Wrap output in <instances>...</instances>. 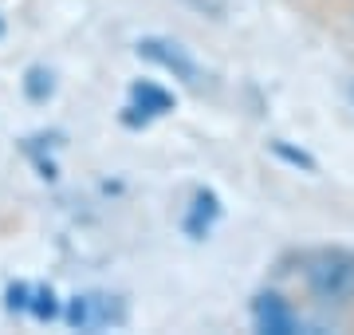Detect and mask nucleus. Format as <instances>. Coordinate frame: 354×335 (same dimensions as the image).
<instances>
[{
    "label": "nucleus",
    "instance_id": "12",
    "mask_svg": "<svg viewBox=\"0 0 354 335\" xmlns=\"http://www.w3.org/2000/svg\"><path fill=\"white\" fill-rule=\"evenodd\" d=\"M4 32H8V28H4V16H0V39H4Z\"/></svg>",
    "mask_w": 354,
    "mask_h": 335
},
{
    "label": "nucleus",
    "instance_id": "5",
    "mask_svg": "<svg viewBox=\"0 0 354 335\" xmlns=\"http://www.w3.org/2000/svg\"><path fill=\"white\" fill-rule=\"evenodd\" d=\"M221 217V206H216L213 194H197V201H193V213L185 217V233H189L193 241H201L205 233L213 229V221Z\"/></svg>",
    "mask_w": 354,
    "mask_h": 335
},
{
    "label": "nucleus",
    "instance_id": "11",
    "mask_svg": "<svg viewBox=\"0 0 354 335\" xmlns=\"http://www.w3.org/2000/svg\"><path fill=\"white\" fill-rule=\"evenodd\" d=\"M346 99H351V107H354V79L346 83Z\"/></svg>",
    "mask_w": 354,
    "mask_h": 335
},
{
    "label": "nucleus",
    "instance_id": "10",
    "mask_svg": "<svg viewBox=\"0 0 354 335\" xmlns=\"http://www.w3.org/2000/svg\"><path fill=\"white\" fill-rule=\"evenodd\" d=\"M189 8H197V12H205V16H221L225 12V0H185Z\"/></svg>",
    "mask_w": 354,
    "mask_h": 335
},
{
    "label": "nucleus",
    "instance_id": "8",
    "mask_svg": "<svg viewBox=\"0 0 354 335\" xmlns=\"http://www.w3.org/2000/svg\"><path fill=\"white\" fill-rule=\"evenodd\" d=\"M32 316L44 320V323L59 316V304H55V292H51V288H39L36 292V300H32Z\"/></svg>",
    "mask_w": 354,
    "mask_h": 335
},
{
    "label": "nucleus",
    "instance_id": "2",
    "mask_svg": "<svg viewBox=\"0 0 354 335\" xmlns=\"http://www.w3.org/2000/svg\"><path fill=\"white\" fill-rule=\"evenodd\" d=\"M138 55L142 60H150L158 64L162 71L177 79V83H185L189 91H201L205 87V67L193 60V52L185 44H177V39H165V36H146L138 39Z\"/></svg>",
    "mask_w": 354,
    "mask_h": 335
},
{
    "label": "nucleus",
    "instance_id": "3",
    "mask_svg": "<svg viewBox=\"0 0 354 335\" xmlns=\"http://www.w3.org/2000/svg\"><path fill=\"white\" fill-rule=\"evenodd\" d=\"M122 320H127V308L118 304V296H106V292H83L67 304V323L75 332H102Z\"/></svg>",
    "mask_w": 354,
    "mask_h": 335
},
{
    "label": "nucleus",
    "instance_id": "9",
    "mask_svg": "<svg viewBox=\"0 0 354 335\" xmlns=\"http://www.w3.org/2000/svg\"><path fill=\"white\" fill-rule=\"evenodd\" d=\"M8 311H24L32 308V300H28V284H8V304H4Z\"/></svg>",
    "mask_w": 354,
    "mask_h": 335
},
{
    "label": "nucleus",
    "instance_id": "6",
    "mask_svg": "<svg viewBox=\"0 0 354 335\" xmlns=\"http://www.w3.org/2000/svg\"><path fill=\"white\" fill-rule=\"evenodd\" d=\"M130 99H134V103H142V111H146V118H153V115H165V111L174 107V99H169V91L153 87V83H134V87H130Z\"/></svg>",
    "mask_w": 354,
    "mask_h": 335
},
{
    "label": "nucleus",
    "instance_id": "7",
    "mask_svg": "<svg viewBox=\"0 0 354 335\" xmlns=\"http://www.w3.org/2000/svg\"><path fill=\"white\" fill-rule=\"evenodd\" d=\"M51 91H55V83H51L48 67H28V75H24V95L28 99H32V103H48Z\"/></svg>",
    "mask_w": 354,
    "mask_h": 335
},
{
    "label": "nucleus",
    "instance_id": "1",
    "mask_svg": "<svg viewBox=\"0 0 354 335\" xmlns=\"http://www.w3.org/2000/svg\"><path fill=\"white\" fill-rule=\"evenodd\" d=\"M299 280L307 296L330 308L354 304V253L351 248H315L299 260Z\"/></svg>",
    "mask_w": 354,
    "mask_h": 335
},
{
    "label": "nucleus",
    "instance_id": "4",
    "mask_svg": "<svg viewBox=\"0 0 354 335\" xmlns=\"http://www.w3.org/2000/svg\"><path fill=\"white\" fill-rule=\"evenodd\" d=\"M252 323H256V332H268V335H295V332H304L299 311L291 308V300H283L279 292H264V296L252 300Z\"/></svg>",
    "mask_w": 354,
    "mask_h": 335
}]
</instances>
